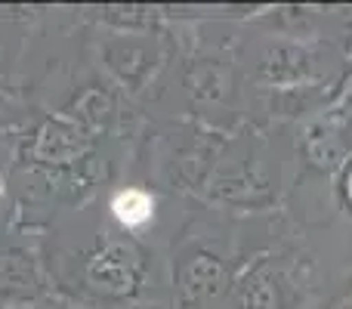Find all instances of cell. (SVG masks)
I'll return each mask as SVG.
<instances>
[{
    "label": "cell",
    "instance_id": "1",
    "mask_svg": "<svg viewBox=\"0 0 352 309\" xmlns=\"http://www.w3.org/2000/svg\"><path fill=\"white\" fill-rule=\"evenodd\" d=\"M111 211H115V217L121 220V223L140 226V223H146L148 213H152V198H148L146 192H140V189H127V192H121L115 198Z\"/></svg>",
    "mask_w": 352,
    "mask_h": 309
}]
</instances>
